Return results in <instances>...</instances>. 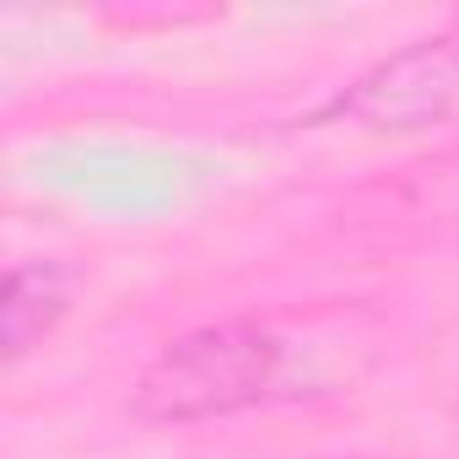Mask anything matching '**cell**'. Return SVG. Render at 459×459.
Returning a JSON list of instances; mask_svg holds the SVG:
<instances>
[{
    "instance_id": "obj_3",
    "label": "cell",
    "mask_w": 459,
    "mask_h": 459,
    "mask_svg": "<svg viewBox=\"0 0 459 459\" xmlns=\"http://www.w3.org/2000/svg\"><path fill=\"white\" fill-rule=\"evenodd\" d=\"M76 271L60 260H17L6 271V303H0V346L6 362H22L33 346L55 335V325L71 314Z\"/></svg>"
},
{
    "instance_id": "obj_1",
    "label": "cell",
    "mask_w": 459,
    "mask_h": 459,
    "mask_svg": "<svg viewBox=\"0 0 459 459\" xmlns=\"http://www.w3.org/2000/svg\"><path fill=\"white\" fill-rule=\"evenodd\" d=\"M292 341L260 319H221L168 341L135 378L130 411L157 427H195L238 416L287 394Z\"/></svg>"
},
{
    "instance_id": "obj_2",
    "label": "cell",
    "mask_w": 459,
    "mask_h": 459,
    "mask_svg": "<svg viewBox=\"0 0 459 459\" xmlns=\"http://www.w3.org/2000/svg\"><path fill=\"white\" fill-rule=\"evenodd\" d=\"M335 114L373 135H416L459 125V28L416 39L368 65L335 98Z\"/></svg>"
}]
</instances>
